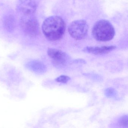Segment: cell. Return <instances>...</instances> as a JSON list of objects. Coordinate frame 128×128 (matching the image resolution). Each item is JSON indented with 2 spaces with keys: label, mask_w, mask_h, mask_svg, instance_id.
Segmentation results:
<instances>
[{
  "label": "cell",
  "mask_w": 128,
  "mask_h": 128,
  "mask_svg": "<svg viewBox=\"0 0 128 128\" xmlns=\"http://www.w3.org/2000/svg\"><path fill=\"white\" fill-rule=\"evenodd\" d=\"M66 24L60 17L52 16L45 19L42 26L43 34L48 40L55 41L61 39L66 30Z\"/></svg>",
  "instance_id": "1"
},
{
  "label": "cell",
  "mask_w": 128,
  "mask_h": 128,
  "mask_svg": "<svg viewBox=\"0 0 128 128\" xmlns=\"http://www.w3.org/2000/svg\"><path fill=\"white\" fill-rule=\"evenodd\" d=\"M73 62L75 63L84 64L86 63V61L82 59H76L74 60Z\"/></svg>",
  "instance_id": "13"
},
{
  "label": "cell",
  "mask_w": 128,
  "mask_h": 128,
  "mask_svg": "<svg viewBox=\"0 0 128 128\" xmlns=\"http://www.w3.org/2000/svg\"><path fill=\"white\" fill-rule=\"evenodd\" d=\"M120 126L123 127H126L128 126V115H125L121 116L118 121Z\"/></svg>",
  "instance_id": "11"
},
{
  "label": "cell",
  "mask_w": 128,
  "mask_h": 128,
  "mask_svg": "<svg viewBox=\"0 0 128 128\" xmlns=\"http://www.w3.org/2000/svg\"><path fill=\"white\" fill-rule=\"evenodd\" d=\"M116 48V46H113L101 47H87L84 49V51L85 52L96 55H101L108 54L115 49Z\"/></svg>",
  "instance_id": "7"
},
{
  "label": "cell",
  "mask_w": 128,
  "mask_h": 128,
  "mask_svg": "<svg viewBox=\"0 0 128 128\" xmlns=\"http://www.w3.org/2000/svg\"><path fill=\"white\" fill-rule=\"evenodd\" d=\"M115 31L112 24L106 20H100L96 23L92 30V34L95 39L100 42L111 40Z\"/></svg>",
  "instance_id": "2"
},
{
  "label": "cell",
  "mask_w": 128,
  "mask_h": 128,
  "mask_svg": "<svg viewBox=\"0 0 128 128\" xmlns=\"http://www.w3.org/2000/svg\"><path fill=\"white\" fill-rule=\"evenodd\" d=\"M48 54L50 58L53 59V64L58 68L62 67L67 62L68 56L62 51L55 48H49Z\"/></svg>",
  "instance_id": "5"
},
{
  "label": "cell",
  "mask_w": 128,
  "mask_h": 128,
  "mask_svg": "<svg viewBox=\"0 0 128 128\" xmlns=\"http://www.w3.org/2000/svg\"><path fill=\"white\" fill-rule=\"evenodd\" d=\"M4 25L6 30L12 32L15 27L16 20L14 17L12 15L6 16L4 19Z\"/></svg>",
  "instance_id": "8"
},
{
  "label": "cell",
  "mask_w": 128,
  "mask_h": 128,
  "mask_svg": "<svg viewBox=\"0 0 128 128\" xmlns=\"http://www.w3.org/2000/svg\"><path fill=\"white\" fill-rule=\"evenodd\" d=\"M29 65L30 66H31V69L36 72L44 73L46 71L45 66L40 62H33Z\"/></svg>",
  "instance_id": "9"
},
{
  "label": "cell",
  "mask_w": 128,
  "mask_h": 128,
  "mask_svg": "<svg viewBox=\"0 0 128 128\" xmlns=\"http://www.w3.org/2000/svg\"><path fill=\"white\" fill-rule=\"evenodd\" d=\"M20 25L25 34L29 36L34 37L38 34V22L34 14L23 15L20 20Z\"/></svg>",
  "instance_id": "3"
},
{
  "label": "cell",
  "mask_w": 128,
  "mask_h": 128,
  "mask_svg": "<svg viewBox=\"0 0 128 128\" xmlns=\"http://www.w3.org/2000/svg\"><path fill=\"white\" fill-rule=\"evenodd\" d=\"M88 30V24L84 20L74 21L70 24L68 27L70 36L76 40L84 38L87 34Z\"/></svg>",
  "instance_id": "4"
},
{
  "label": "cell",
  "mask_w": 128,
  "mask_h": 128,
  "mask_svg": "<svg viewBox=\"0 0 128 128\" xmlns=\"http://www.w3.org/2000/svg\"><path fill=\"white\" fill-rule=\"evenodd\" d=\"M36 7L35 0H18L17 3V10L23 15L33 14Z\"/></svg>",
  "instance_id": "6"
},
{
  "label": "cell",
  "mask_w": 128,
  "mask_h": 128,
  "mask_svg": "<svg viewBox=\"0 0 128 128\" xmlns=\"http://www.w3.org/2000/svg\"><path fill=\"white\" fill-rule=\"evenodd\" d=\"M70 78L69 76L65 75H61L57 78L55 80L58 82L60 83H66L70 80Z\"/></svg>",
  "instance_id": "12"
},
{
  "label": "cell",
  "mask_w": 128,
  "mask_h": 128,
  "mask_svg": "<svg viewBox=\"0 0 128 128\" xmlns=\"http://www.w3.org/2000/svg\"><path fill=\"white\" fill-rule=\"evenodd\" d=\"M104 94L108 97H114L116 96L117 92L114 88H109L105 90Z\"/></svg>",
  "instance_id": "10"
}]
</instances>
